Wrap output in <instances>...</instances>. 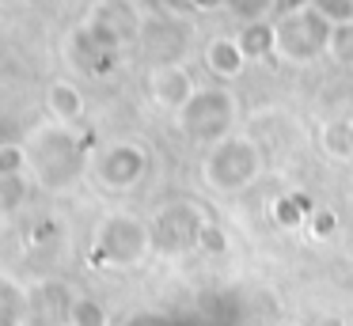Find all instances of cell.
Here are the masks:
<instances>
[{
  "label": "cell",
  "instance_id": "cell-12",
  "mask_svg": "<svg viewBox=\"0 0 353 326\" xmlns=\"http://www.w3.org/2000/svg\"><path fill=\"white\" fill-rule=\"evenodd\" d=\"M50 110H54L57 121H72L84 110V99H80V91L72 83L57 80V83H50Z\"/></svg>",
  "mask_w": 353,
  "mask_h": 326
},
{
  "label": "cell",
  "instance_id": "cell-4",
  "mask_svg": "<svg viewBox=\"0 0 353 326\" xmlns=\"http://www.w3.org/2000/svg\"><path fill=\"white\" fill-rule=\"evenodd\" d=\"M27 159H31V171L39 174V182L50 190L72 186V182L80 179V171H84V148H80V141L61 125L34 133Z\"/></svg>",
  "mask_w": 353,
  "mask_h": 326
},
{
  "label": "cell",
  "instance_id": "cell-14",
  "mask_svg": "<svg viewBox=\"0 0 353 326\" xmlns=\"http://www.w3.org/2000/svg\"><path fill=\"white\" fill-rule=\"evenodd\" d=\"M327 53L338 61V65H353V19L350 23H334V27H330Z\"/></svg>",
  "mask_w": 353,
  "mask_h": 326
},
{
  "label": "cell",
  "instance_id": "cell-23",
  "mask_svg": "<svg viewBox=\"0 0 353 326\" xmlns=\"http://www.w3.org/2000/svg\"><path fill=\"white\" fill-rule=\"evenodd\" d=\"M274 326H285V323H274Z\"/></svg>",
  "mask_w": 353,
  "mask_h": 326
},
{
  "label": "cell",
  "instance_id": "cell-1",
  "mask_svg": "<svg viewBox=\"0 0 353 326\" xmlns=\"http://www.w3.org/2000/svg\"><path fill=\"white\" fill-rule=\"evenodd\" d=\"M262 174V152L251 136L243 133H228L224 141L209 144L201 156V182L213 194H243L259 182Z\"/></svg>",
  "mask_w": 353,
  "mask_h": 326
},
{
  "label": "cell",
  "instance_id": "cell-2",
  "mask_svg": "<svg viewBox=\"0 0 353 326\" xmlns=\"http://www.w3.org/2000/svg\"><path fill=\"white\" fill-rule=\"evenodd\" d=\"M156 247L152 227L141 216H130V212H110L95 224V243H92V258L99 265H110V269H130V265H141L148 258V250Z\"/></svg>",
  "mask_w": 353,
  "mask_h": 326
},
{
  "label": "cell",
  "instance_id": "cell-19",
  "mask_svg": "<svg viewBox=\"0 0 353 326\" xmlns=\"http://www.w3.org/2000/svg\"><path fill=\"white\" fill-rule=\"evenodd\" d=\"M330 23H350L353 19V0H312Z\"/></svg>",
  "mask_w": 353,
  "mask_h": 326
},
{
  "label": "cell",
  "instance_id": "cell-21",
  "mask_svg": "<svg viewBox=\"0 0 353 326\" xmlns=\"http://www.w3.org/2000/svg\"><path fill=\"white\" fill-rule=\"evenodd\" d=\"M312 326H345V323H342V315H323V318H315Z\"/></svg>",
  "mask_w": 353,
  "mask_h": 326
},
{
  "label": "cell",
  "instance_id": "cell-8",
  "mask_svg": "<svg viewBox=\"0 0 353 326\" xmlns=\"http://www.w3.org/2000/svg\"><path fill=\"white\" fill-rule=\"evenodd\" d=\"M194 91H198V83L190 80V72L183 65H156L152 76H148V95H152V103L171 110V114L183 110Z\"/></svg>",
  "mask_w": 353,
  "mask_h": 326
},
{
  "label": "cell",
  "instance_id": "cell-7",
  "mask_svg": "<svg viewBox=\"0 0 353 326\" xmlns=\"http://www.w3.org/2000/svg\"><path fill=\"white\" fill-rule=\"evenodd\" d=\"M201 224H205V216H201L198 205L175 201V205H168V209L156 216L152 239H156V247H160V250H168V254H179V250H186V247H198Z\"/></svg>",
  "mask_w": 353,
  "mask_h": 326
},
{
  "label": "cell",
  "instance_id": "cell-6",
  "mask_svg": "<svg viewBox=\"0 0 353 326\" xmlns=\"http://www.w3.org/2000/svg\"><path fill=\"white\" fill-rule=\"evenodd\" d=\"M92 174L103 190L125 194V190H133L148 174V152L137 141H110L99 148V156L92 163Z\"/></svg>",
  "mask_w": 353,
  "mask_h": 326
},
{
  "label": "cell",
  "instance_id": "cell-11",
  "mask_svg": "<svg viewBox=\"0 0 353 326\" xmlns=\"http://www.w3.org/2000/svg\"><path fill=\"white\" fill-rule=\"evenodd\" d=\"M236 42H239V50L247 53V61L270 57V53H274V23H266V19L247 23V27L236 34Z\"/></svg>",
  "mask_w": 353,
  "mask_h": 326
},
{
  "label": "cell",
  "instance_id": "cell-3",
  "mask_svg": "<svg viewBox=\"0 0 353 326\" xmlns=\"http://www.w3.org/2000/svg\"><path fill=\"white\" fill-rule=\"evenodd\" d=\"M330 27L334 23L319 12L315 4H300L281 12L274 23V57L289 61V65H307V61L323 57L330 42Z\"/></svg>",
  "mask_w": 353,
  "mask_h": 326
},
{
  "label": "cell",
  "instance_id": "cell-10",
  "mask_svg": "<svg viewBox=\"0 0 353 326\" xmlns=\"http://www.w3.org/2000/svg\"><path fill=\"white\" fill-rule=\"evenodd\" d=\"M319 148L323 156L338 163H353V118H330L319 125Z\"/></svg>",
  "mask_w": 353,
  "mask_h": 326
},
{
  "label": "cell",
  "instance_id": "cell-22",
  "mask_svg": "<svg viewBox=\"0 0 353 326\" xmlns=\"http://www.w3.org/2000/svg\"><path fill=\"white\" fill-rule=\"evenodd\" d=\"M194 8H201V12H213V8H221L224 0H190Z\"/></svg>",
  "mask_w": 353,
  "mask_h": 326
},
{
  "label": "cell",
  "instance_id": "cell-9",
  "mask_svg": "<svg viewBox=\"0 0 353 326\" xmlns=\"http://www.w3.org/2000/svg\"><path fill=\"white\" fill-rule=\"evenodd\" d=\"M205 65L216 80H236L247 68V53L239 50L236 38H213V42L205 45Z\"/></svg>",
  "mask_w": 353,
  "mask_h": 326
},
{
  "label": "cell",
  "instance_id": "cell-18",
  "mask_svg": "<svg viewBox=\"0 0 353 326\" xmlns=\"http://www.w3.org/2000/svg\"><path fill=\"white\" fill-rule=\"evenodd\" d=\"M224 8H232L247 23H254V19H266L270 8H277V0H224Z\"/></svg>",
  "mask_w": 353,
  "mask_h": 326
},
{
  "label": "cell",
  "instance_id": "cell-20",
  "mask_svg": "<svg viewBox=\"0 0 353 326\" xmlns=\"http://www.w3.org/2000/svg\"><path fill=\"white\" fill-rule=\"evenodd\" d=\"M122 326H168L160 315H152V311H141V315H133V318H125Z\"/></svg>",
  "mask_w": 353,
  "mask_h": 326
},
{
  "label": "cell",
  "instance_id": "cell-13",
  "mask_svg": "<svg viewBox=\"0 0 353 326\" xmlns=\"http://www.w3.org/2000/svg\"><path fill=\"white\" fill-rule=\"evenodd\" d=\"M270 220H274L281 232H300V227L307 224V212L300 209V201L292 194H277L274 201H270Z\"/></svg>",
  "mask_w": 353,
  "mask_h": 326
},
{
  "label": "cell",
  "instance_id": "cell-17",
  "mask_svg": "<svg viewBox=\"0 0 353 326\" xmlns=\"http://www.w3.org/2000/svg\"><path fill=\"white\" fill-rule=\"evenodd\" d=\"M69 323L72 326H107V307H103L99 300H77L69 311Z\"/></svg>",
  "mask_w": 353,
  "mask_h": 326
},
{
  "label": "cell",
  "instance_id": "cell-16",
  "mask_svg": "<svg viewBox=\"0 0 353 326\" xmlns=\"http://www.w3.org/2000/svg\"><path fill=\"white\" fill-rule=\"evenodd\" d=\"M307 235L312 239H334V232H338V212L334 209H323V205H315L312 212H307Z\"/></svg>",
  "mask_w": 353,
  "mask_h": 326
},
{
  "label": "cell",
  "instance_id": "cell-5",
  "mask_svg": "<svg viewBox=\"0 0 353 326\" xmlns=\"http://www.w3.org/2000/svg\"><path fill=\"white\" fill-rule=\"evenodd\" d=\"M236 95L228 88H198L190 95V103L175 114L179 129L198 144H216L232 133L236 125Z\"/></svg>",
  "mask_w": 353,
  "mask_h": 326
},
{
  "label": "cell",
  "instance_id": "cell-15",
  "mask_svg": "<svg viewBox=\"0 0 353 326\" xmlns=\"http://www.w3.org/2000/svg\"><path fill=\"white\" fill-rule=\"evenodd\" d=\"M198 250H201V254H209V258L228 254V232H224L221 224H213V220H205L201 232H198Z\"/></svg>",
  "mask_w": 353,
  "mask_h": 326
}]
</instances>
